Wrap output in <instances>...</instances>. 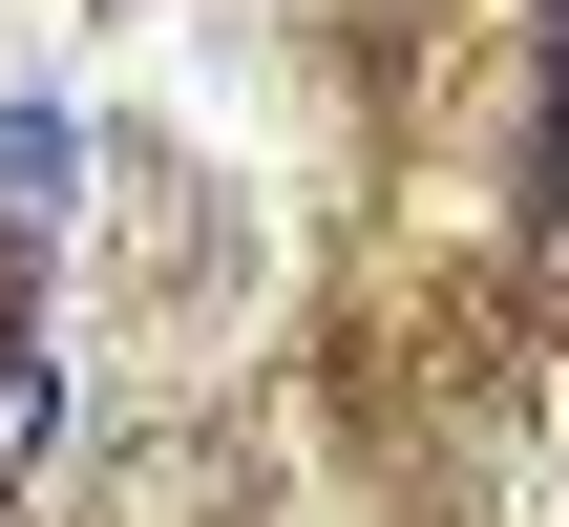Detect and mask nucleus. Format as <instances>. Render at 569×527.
<instances>
[{"label":"nucleus","instance_id":"1","mask_svg":"<svg viewBox=\"0 0 569 527\" xmlns=\"http://www.w3.org/2000/svg\"><path fill=\"white\" fill-rule=\"evenodd\" d=\"M63 211H84V127L21 84V106H0V275H42V232H63Z\"/></svg>","mask_w":569,"mask_h":527}]
</instances>
